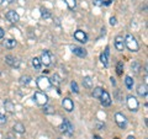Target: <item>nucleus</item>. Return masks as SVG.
<instances>
[{
  "label": "nucleus",
  "mask_w": 148,
  "mask_h": 139,
  "mask_svg": "<svg viewBox=\"0 0 148 139\" xmlns=\"http://www.w3.org/2000/svg\"><path fill=\"white\" fill-rule=\"evenodd\" d=\"M125 47H127L131 52H138V49H140V46H138L136 38L131 33H127L125 37Z\"/></svg>",
  "instance_id": "nucleus-1"
},
{
  "label": "nucleus",
  "mask_w": 148,
  "mask_h": 139,
  "mask_svg": "<svg viewBox=\"0 0 148 139\" xmlns=\"http://www.w3.org/2000/svg\"><path fill=\"white\" fill-rule=\"evenodd\" d=\"M34 100L38 106H46L48 104V96L42 91H36L34 95Z\"/></svg>",
  "instance_id": "nucleus-2"
},
{
  "label": "nucleus",
  "mask_w": 148,
  "mask_h": 139,
  "mask_svg": "<svg viewBox=\"0 0 148 139\" xmlns=\"http://www.w3.org/2000/svg\"><path fill=\"white\" fill-rule=\"evenodd\" d=\"M36 84H37V87H38L40 90H48L49 87H51L49 79H47L46 76H40V78H37Z\"/></svg>",
  "instance_id": "nucleus-3"
},
{
  "label": "nucleus",
  "mask_w": 148,
  "mask_h": 139,
  "mask_svg": "<svg viewBox=\"0 0 148 139\" xmlns=\"http://www.w3.org/2000/svg\"><path fill=\"white\" fill-rule=\"evenodd\" d=\"M61 131H62L64 134H68V136H72V134H73L74 127H73V124L71 123V121H69V119L64 118V121H63L62 124H61Z\"/></svg>",
  "instance_id": "nucleus-4"
},
{
  "label": "nucleus",
  "mask_w": 148,
  "mask_h": 139,
  "mask_svg": "<svg viewBox=\"0 0 148 139\" xmlns=\"http://www.w3.org/2000/svg\"><path fill=\"white\" fill-rule=\"evenodd\" d=\"M41 63L42 64H45V65H51L52 64V61H53V55H52V53L49 52V50H47V49H45L43 52H42V54H41Z\"/></svg>",
  "instance_id": "nucleus-5"
},
{
  "label": "nucleus",
  "mask_w": 148,
  "mask_h": 139,
  "mask_svg": "<svg viewBox=\"0 0 148 139\" xmlns=\"http://www.w3.org/2000/svg\"><path fill=\"white\" fill-rule=\"evenodd\" d=\"M115 122H116L117 126L120 128H122V129H125V128H126V126H127L126 117H125L122 113H120V112H117L116 114H115Z\"/></svg>",
  "instance_id": "nucleus-6"
},
{
  "label": "nucleus",
  "mask_w": 148,
  "mask_h": 139,
  "mask_svg": "<svg viewBox=\"0 0 148 139\" xmlns=\"http://www.w3.org/2000/svg\"><path fill=\"white\" fill-rule=\"evenodd\" d=\"M127 106H128V108L130 111H132V112H136V111L138 110V101L135 96H128L127 97Z\"/></svg>",
  "instance_id": "nucleus-7"
},
{
  "label": "nucleus",
  "mask_w": 148,
  "mask_h": 139,
  "mask_svg": "<svg viewBox=\"0 0 148 139\" xmlns=\"http://www.w3.org/2000/svg\"><path fill=\"white\" fill-rule=\"evenodd\" d=\"M99 100H100V102H101V105H103V106H110L111 105V97L109 95V92L105 91V90L101 92Z\"/></svg>",
  "instance_id": "nucleus-8"
},
{
  "label": "nucleus",
  "mask_w": 148,
  "mask_h": 139,
  "mask_svg": "<svg viewBox=\"0 0 148 139\" xmlns=\"http://www.w3.org/2000/svg\"><path fill=\"white\" fill-rule=\"evenodd\" d=\"M74 38H75L77 41H79L80 43H85L86 41H88V36L84 31H82V30H78L74 32Z\"/></svg>",
  "instance_id": "nucleus-9"
},
{
  "label": "nucleus",
  "mask_w": 148,
  "mask_h": 139,
  "mask_svg": "<svg viewBox=\"0 0 148 139\" xmlns=\"http://www.w3.org/2000/svg\"><path fill=\"white\" fill-rule=\"evenodd\" d=\"M6 18H8V21L11 22V24H16V22L20 20V16H18V14L16 11L10 10V11L6 12Z\"/></svg>",
  "instance_id": "nucleus-10"
},
{
  "label": "nucleus",
  "mask_w": 148,
  "mask_h": 139,
  "mask_svg": "<svg viewBox=\"0 0 148 139\" xmlns=\"http://www.w3.org/2000/svg\"><path fill=\"white\" fill-rule=\"evenodd\" d=\"M115 48L120 52H122L125 49V38L122 36H116V38H115Z\"/></svg>",
  "instance_id": "nucleus-11"
},
{
  "label": "nucleus",
  "mask_w": 148,
  "mask_h": 139,
  "mask_svg": "<svg viewBox=\"0 0 148 139\" xmlns=\"http://www.w3.org/2000/svg\"><path fill=\"white\" fill-rule=\"evenodd\" d=\"M62 106L64 107V110L68 111V112H72V111L74 110V104L69 97H66V99L62 101Z\"/></svg>",
  "instance_id": "nucleus-12"
},
{
  "label": "nucleus",
  "mask_w": 148,
  "mask_h": 139,
  "mask_svg": "<svg viewBox=\"0 0 148 139\" xmlns=\"http://www.w3.org/2000/svg\"><path fill=\"white\" fill-rule=\"evenodd\" d=\"M72 52L75 54V55H78V57H80V58H85L86 55H88V52L86 50L83 48V47H72Z\"/></svg>",
  "instance_id": "nucleus-13"
},
{
  "label": "nucleus",
  "mask_w": 148,
  "mask_h": 139,
  "mask_svg": "<svg viewBox=\"0 0 148 139\" xmlns=\"http://www.w3.org/2000/svg\"><path fill=\"white\" fill-rule=\"evenodd\" d=\"M5 62L10 67H12V68H18V67H20V62H18L15 57H12V55H6V57H5Z\"/></svg>",
  "instance_id": "nucleus-14"
},
{
  "label": "nucleus",
  "mask_w": 148,
  "mask_h": 139,
  "mask_svg": "<svg viewBox=\"0 0 148 139\" xmlns=\"http://www.w3.org/2000/svg\"><path fill=\"white\" fill-rule=\"evenodd\" d=\"M109 53H110L109 52V47H106L105 52H103L100 54V61L105 67H109Z\"/></svg>",
  "instance_id": "nucleus-15"
},
{
  "label": "nucleus",
  "mask_w": 148,
  "mask_h": 139,
  "mask_svg": "<svg viewBox=\"0 0 148 139\" xmlns=\"http://www.w3.org/2000/svg\"><path fill=\"white\" fill-rule=\"evenodd\" d=\"M49 82H51V85H54V86H59L62 84V78L58 75V74H53L52 78L49 79Z\"/></svg>",
  "instance_id": "nucleus-16"
},
{
  "label": "nucleus",
  "mask_w": 148,
  "mask_h": 139,
  "mask_svg": "<svg viewBox=\"0 0 148 139\" xmlns=\"http://www.w3.org/2000/svg\"><path fill=\"white\" fill-rule=\"evenodd\" d=\"M147 85L145 84H141V85H138V87H137V94L140 95L141 97H146L147 96Z\"/></svg>",
  "instance_id": "nucleus-17"
},
{
  "label": "nucleus",
  "mask_w": 148,
  "mask_h": 139,
  "mask_svg": "<svg viewBox=\"0 0 148 139\" xmlns=\"http://www.w3.org/2000/svg\"><path fill=\"white\" fill-rule=\"evenodd\" d=\"M16 41L15 40H11V38H9V40H5L4 41V47L8 48V49H12V48H15L16 47Z\"/></svg>",
  "instance_id": "nucleus-18"
},
{
  "label": "nucleus",
  "mask_w": 148,
  "mask_h": 139,
  "mask_svg": "<svg viewBox=\"0 0 148 139\" xmlns=\"http://www.w3.org/2000/svg\"><path fill=\"white\" fill-rule=\"evenodd\" d=\"M4 106H5V110L10 113H12L14 111H15V105H14L12 101H10V100H6L5 102H4Z\"/></svg>",
  "instance_id": "nucleus-19"
},
{
  "label": "nucleus",
  "mask_w": 148,
  "mask_h": 139,
  "mask_svg": "<svg viewBox=\"0 0 148 139\" xmlns=\"http://www.w3.org/2000/svg\"><path fill=\"white\" fill-rule=\"evenodd\" d=\"M14 131L17 132V133H20V134H22V133H25V126L21 122H17V123L14 124Z\"/></svg>",
  "instance_id": "nucleus-20"
},
{
  "label": "nucleus",
  "mask_w": 148,
  "mask_h": 139,
  "mask_svg": "<svg viewBox=\"0 0 148 139\" xmlns=\"http://www.w3.org/2000/svg\"><path fill=\"white\" fill-rule=\"evenodd\" d=\"M92 79L90 78V76H85L84 79H83V85H84L86 89H91L92 87Z\"/></svg>",
  "instance_id": "nucleus-21"
},
{
  "label": "nucleus",
  "mask_w": 148,
  "mask_h": 139,
  "mask_svg": "<svg viewBox=\"0 0 148 139\" xmlns=\"http://www.w3.org/2000/svg\"><path fill=\"white\" fill-rule=\"evenodd\" d=\"M32 67H34L36 70H40L41 69V67H42V63H41V61H40V58H34L32 59Z\"/></svg>",
  "instance_id": "nucleus-22"
},
{
  "label": "nucleus",
  "mask_w": 148,
  "mask_h": 139,
  "mask_svg": "<svg viewBox=\"0 0 148 139\" xmlns=\"http://www.w3.org/2000/svg\"><path fill=\"white\" fill-rule=\"evenodd\" d=\"M125 84H126L127 89H132L133 84H135V81H133V79L131 76H126V78H125Z\"/></svg>",
  "instance_id": "nucleus-23"
},
{
  "label": "nucleus",
  "mask_w": 148,
  "mask_h": 139,
  "mask_svg": "<svg viewBox=\"0 0 148 139\" xmlns=\"http://www.w3.org/2000/svg\"><path fill=\"white\" fill-rule=\"evenodd\" d=\"M30 82H31V76L24 75V76L20 78V84H21V85H29Z\"/></svg>",
  "instance_id": "nucleus-24"
},
{
  "label": "nucleus",
  "mask_w": 148,
  "mask_h": 139,
  "mask_svg": "<svg viewBox=\"0 0 148 139\" xmlns=\"http://www.w3.org/2000/svg\"><path fill=\"white\" fill-rule=\"evenodd\" d=\"M43 113H46V114H54L56 113V111H54V108L52 107V106H43Z\"/></svg>",
  "instance_id": "nucleus-25"
},
{
  "label": "nucleus",
  "mask_w": 148,
  "mask_h": 139,
  "mask_svg": "<svg viewBox=\"0 0 148 139\" xmlns=\"http://www.w3.org/2000/svg\"><path fill=\"white\" fill-rule=\"evenodd\" d=\"M131 68H132V72H133V73L138 74V73H140V70H141V64L138 63V62H133L132 65H131Z\"/></svg>",
  "instance_id": "nucleus-26"
},
{
  "label": "nucleus",
  "mask_w": 148,
  "mask_h": 139,
  "mask_svg": "<svg viewBox=\"0 0 148 139\" xmlns=\"http://www.w3.org/2000/svg\"><path fill=\"white\" fill-rule=\"evenodd\" d=\"M104 91L103 87H95L94 90H92V96L95 97V99H99L100 95H101V92Z\"/></svg>",
  "instance_id": "nucleus-27"
},
{
  "label": "nucleus",
  "mask_w": 148,
  "mask_h": 139,
  "mask_svg": "<svg viewBox=\"0 0 148 139\" xmlns=\"http://www.w3.org/2000/svg\"><path fill=\"white\" fill-rule=\"evenodd\" d=\"M41 16H42L43 18H48V17H51V12H49L48 9L41 7Z\"/></svg>",
  "instance_id": "nucleus-28"
},
{
  "label": "nucleus",
  "mask_w": 148,
  "mask_h": 139,
  "mask_svg": "<svg viewBox=\"0 0 148 139\" xmlns=\"http://www.w3.org/2000/svg\"><path fill=\"white\" fill-rule=\"evenodd\" d=\"M66 4H67V6L71 9V10H74L77 6V1L75 0H66Z\"/></svg>",
  "instance_id": "nucleus-29"
},
{
  "label": "nucleus",
  "mask_w": 148,
  "mask_h": 139,
  "mask_svg": "<svg viewBox=\"0 0 148 139\" xmlns=\"http://www.w3.org/2000/svg\"><path fill=\"white\" fill-rule=\"evenodd\" d=\"M116 70H117L119 75H122V72H123V62H119V63H117Z\"/></svg>",
  "instance_id": "nucleus-30"
},
{
  "label": "nucleus",
  "mask_w": 148,
  "mask_h": 139,
  "mask_svg": "<svg viewBox=\"0 0 148 139\" xmlns=\"http://www.w3.org/2000/svg\"><path fill=\"white\" fill-rule=\"evenodd\" d=\"M71 89H72L73 92H75V94H78V92H79V87H78V84H77L75 81H72V82H71Z\"/></svg>",
  "instance_id": "nucleus-31"
},
{
  "label": "nucleus",
  "mask_w": 148,
  "mask_h": 139,
  "mask_svg": "<svg viewBox=\"0 0 148 139\" xmlns=\"http://www.w3.org/2000/svg\"><path fill=\"white\" fill-rule=\"evenodd\" d=\"M6 123V117L3 113H0V124H5Z\"/></svg>",
  "instance_id": "nucleus-32"
},
{
  "label": "nucleus",
  "mask_w": 148,
  "mask_h": 139,
  "mask_svg": "<svg viewBox=\"0 0 148 139\" xmlns=\"http://www.w3.org/2000/svg\"><path fill=\"white\" fill-rule=\"evenodd\" d=\"M103 1L104 0H92V4H94L95 6H101L103 5Z\"/></svg>",
  "instance_id": "nucleus-33"
},
{
  "label": "nucleus",
  "mask_w": 148,
  "mask_h": 139,
  "mask_svg": "<svg viewBox=\"0 0 148 139\" xmlns=\"http://www.w3.org/2000/svg\"><path fill=\"white\" fill-rule=\"evenodd\" d=\"M110 24L112 25V26L116 25V18H115V17H111V18H110Z\"/></svg>",
  "instance_id": "nucleus-34"
},
{
  "label": "nucleus",
  "mask_w": 148,
  "mask_h": 139,
  "mask_svg": "<svg viewBox=\"0 0 148 139\" xmlns=\"http://www.w3.org/2000/svg\"><path fill=\"white\" fill-rule=\"evenodd\" d=\"M4 33H5V32H4V30L0 27V38H3V37H4Z\"/></svg>",
  "instance_id": "nucleus-35"
},
{
  "label": "nucleus",
  "mask_w": 148,
  "mask_h": 139,
  "mask_svg": "<svg viewBox=\"0 0 148 139\" xmlns=\"http://www.w3.org/2000/svg\"><path fill=\"white\" fill-rule=\"evenodd\" d=\"M111 0H106V1H103V5H110Z\"/></svg>",
  "instance_id": "nucleus-36"
},
{
  "label": "nucleus",
  "mask_w": 148,
  "mask_h": 139,
  "mask_svg": "<svg viewBox=\"0 0 148 139\" xmlns=\"http://www.w3.org/2000/svg\"><path fill=\"white\" fill-rule=\"evenodd\" d=\"M110 80H111V84H112V85H115V84H116V81H115V79H114V78H111Z\"/></svg>",
  "instance_id": "nucleus-37"
},
{
  "label": "nucleus",
  "mask_w": 148,
  "mask_h": 139,
  "mask_svg": "<svg viewBox=\"0 0 148 139\" xmlns=\"http://www.w3.org/2000/svg\"><path fill=\"white\" fill-rule=\"evenodd\" d=\"M127 139H136V138L133 137V136H128V137H127Z\"/></svg>",
  "instance_id": "nucleus-38"
},
{
  "label": "nucleus",
  "mask_w": 148,
  "mask_h": 139,
  "mask_svg": "<svg viewBox=\"0 0 148 139\" xmlns=\"http://www.w3.org/2000/svg\"><path fill=\"white\" fill-rule=\"evenodd\" d=\"M94 139H103V138L99 137V136H95V137H94Z\"/></svg>",
  "instance_id": "nucleus-39"
},
{
  "label": "nucleus",
  "mask_w": 148,
  "mask_h": 139,
  "mask_svg": "<svg viewBox=\"0 0 148 139\" xmlns=\"http://www.w3.org/2000/svg\"><path fill=\"white\" fill-rule=\"evenodd\" d=\"M4 1H5V0H0V4H3Z\"/></svg>",
  "instance_id": "nucleus-40"
},
{
  "label": "nucleus",
  "mask_w": 148,
  "mask_h": 139,
  "mask_svg": "<svg viewBox=\"0 0 148 139\" xmlns=\"http://www.w3.org/2000/svg\"><path fill=\"white\" fill-rule=\"evenodd\" d=\"M115 139H119V138H115Z\"/></svg>",
  "instance_id": "nucleus-41"
}]
</instances>
